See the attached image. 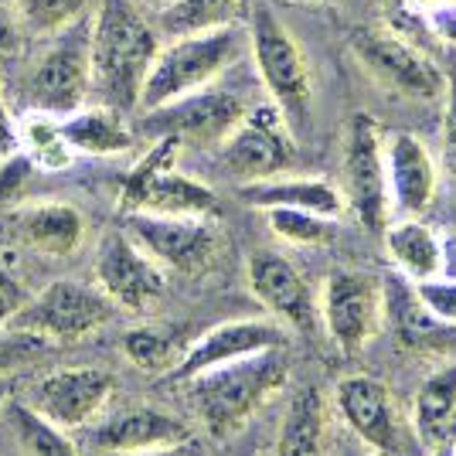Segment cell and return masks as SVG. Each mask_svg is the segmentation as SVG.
Listing matches in <instances>:
<instances>
[{
	"label": "cell",
	"mask_w": 456,
	"mask_h": 456,
	"mask_svg": "<svg viewBox=\"0 0 456 456\" xmlns=\"http://www.w3.org/2000/svg\"><path fill=\"white\" fill-rule=\"evenodd\" d=\"M289 379V354L286 344L266 347L235 362L215 364L184 379L191 412L211 436H235L248 419L256 416Z\"/></svg>",
	"instance_id": "cell-1"
},
{
	"label": "cell",
	"mask_w": 456,
	"mask_h": 456,
	"mask_svg": "<svg viewBox=\"0 0 456 456\" xmlns=\"http://www.w3.org/2000/svg\"><path fill=\"white\" fill-rule=\"evenodd\" d=\"M157 48L136 0H99L93 11V95L99 106L116 113L136 110Z\"/></svg>",
	"instance_id": "cell-2"
},
{
	"label": "cell",
	"mask_w": 456,
	"mask_h": 456,
	"mask_svg": "<svg viewBox=\"0 0 456 456\" xmlns=\"http://www.w3.org/2000/svg\"><path fill=\"white\" fill-rule=\"evenodd\" d=\"M246 52L248 31L239 28V24L174 38L167 48H157L151 72L143 78L136 110L147 113V110L174 102V99L194 93V89H205L225 69H232Z\"/></svg>",
	"instance_id": "cell-3"
},
{
	"label": "cell",
	"mask_w": 456,
	"mask_h": 456,
	"mask_svg": "<svg viewBox=\"0 0 456 456\" xmlns=\"http://www.w3.org/2000/svg\"><path fill=\"white\" fill-rule=\"evenodd\" d=\"M248 55L259 69L273 106L286 119L289 134L304 136L314 126V76L300 45L286 31L269 4L248 7Z\"/></svg>",
	"instance_id": "cell-4"
},
{
	"label": "cell",
	"mask_w": 456,
	"mask_h": 456,
	"mask_svg": "<svg viewBox=\"0 0 456 456\" xmlns=\"http://www.w3.org/2000/svg\"><path fill=\"white\" fill-rule=\"evenodd\" d=\"M93 95V14L55 31L20 82V106L31 116L65 119Z\"/></svg>",
	"instance_id": "cell-5"
},
{
	"label": "cell",
	"mask_w": 456,
	"mask_h": 456,
	"mask_svg": "<svg viewBox=\"0 0 456 456\" xmlns=\"http://www.w3.org/2000/svg\"><path fill=\"white\" fill-rule=\"evenodd\" d=\"M181 143L157 140L153 151L126 174L119 188V208L151 211V215H191V218H211L218 211V198L208 184L194 181L188 174L174 171V157Z\"/></svg>",
	"instance_id": "cell-6"
},
{
	"label": "cell",
	"mask_w": 456,
	"mask_h": 456,
	"mask_svg": "<svg viewBox=\"0 0 456 456\" xmlns=\"http://www.w3.org/2000/svg\"><path fill=\"white\" fill-rule=\"evenodd\" d=\"M113 314V300L99 286L76 283V280H55L41 293L28 297L7 327L28 330V334H35V338L55 347V344L89 338L93 330L106 327Z\"/></svg>",
	"instance_id": "cell-7"
},
{
	"label": "cell",
	"mask_w": 456,
	"mask_h": 456,
	"mask_svg": "<svg viewBox=\"0 0 456 456\" xmlns=\"http://www.w3.org/2000/svg\"><path fill=\"white\" fill-rule=\"evenodd\" d=\"M341 198L344 208L354 211V218L368 232L381 235L388 225V177H385V136L379 123L368 113L351 116L344 130L341 157Z\"/></svg>",
	"instance_id": "cell-8"
},
{
	"label": "cell",
	"mask_w": 456,
	"mask_h": 456,
	"mask_svg": "<svg viewBox=\"0 0 456 456\" xmlns=\"http://www.w3.org/2000/svg\"><path fill=\"white\" fill-rule=\"evenodd\" d=\"M351 55L364 72L379 78L385 89L419 102H436L446 95V78L433 58H426L416 45L385 31V28H358L351 35Z\"/></svg>",
	"instance_id": "cell-9"
},
{
	"label": "cell",
	"mask_w": 456,
	"mask_h": 456,
	"mask_svg": "<svg viewBox=\"0 0 456 456\" xmlns=\"http://www.w3.org/2000/svg\"><path fill=\"white\" fill-rule=\"evenodd\" d=\"M246 113V102L235 93L205 86L157 110H147L140 119V134L153 140H174L181 147H215L235 130V123Z\"/></svg>",
	"instance_id": "cell-10"
},
{
	"label": "cell",
	"mask_w": 456,
	"mask_h": 456,
	"mask_svg": "<svg viewBox=\"0 0 456 456\" xmlns=\"http://www.w3.org/2000/svg\"><path fill=\"white\" fill-rule=\"evenodd\" d=\"M218 147H222L218 151L222 167L239 184L280 177L293 171L297 164V136L289 134L286 119L273 102L248 110Z\"/></svg>",
	"instance_id": "cell-11"
},
{
	"label": "cell",
	"mask_w": 456,
	"mask_h": 456,
	"mask_svg": "<svg viewBox=\"0 0 456 456\" xmlns=\"http://www.w3.org/2000/svg\"><path fill=\"white\" fill-rule=\"evenodd\" d=\"M338 412L351 436L379 456H416V429L402 419L388 388L371 375H351L338 385Z\"/></svg>",
	"instance_id": "cell-12"
},
{
	"label": "cell",
	"mask_w": 456,
	"mask_h": 456,
	"mask_svg": "<svg viewBox=\"0 0 456 456\" xmlns=\"http://www.w3.org/2000/svg\"><path fill=\"white\" fill-rule=\"evenodd\" d=\"M123 232L151 256L157 266L171 273H201L211 266L218 252V232L208 218L191 215H151V211H126Z\"/></svg>",
	"instance_id": "cell-13"
},
{
	"label": "cell",
	"mask_w": 456,
	"mask_h": 456,
	"mask_svg": "<svg viewBox=\"0 0 456 456\" xmlns=\"http://www.w3.org/2000/svg\"><path fill=\"white\" fill-rule=\"evenodd\" d=\"M113 392L116 379L102 368H58L35 381L24 392V402L38 416L55 422L58 429L72 433V429H89L106 412Z\"/></svg>",
	"instance_id": "cell-14"
},
{
	"label": "cell",
	"mask_w": 456,
	"mask_h": 456,
	"mask_svg": "<svg viewBox=\"0 0 456 456\" xmlns=\"http://www.w3.org/2000/svg\"><path fill=\"white\" fill-rule=\"evenodd\" d=\"M321 321L344 354H358L381 327V280L362 269H338L327 276Z\"/></svg>",
	"instance_id": "cell-15"
},
{
	"label": "cell",
	"mask_w": 456,
	"mask_h": 456,
	"mask_svg": "<svg viewBox=\"0 0 456 456\" xmlns=\"http://www.w3.org/2000/svg\"><path fill=\"white\" fill-rule=\"evenodd\" d=\"M95 286L113 300V306L143 314L164 297L167 273L123 228H116L99 242L95 252Z\"/></svg>",
	"instance_id": "cell-16"
},
{
	"label": "cell",
	"mask_w": 456,
	"mask_h": 456,
	"mask_svg": "<svg viewBox=\"0 0 456 456\" xmlns=\"http://www.w3.org/2000/svg\"><path fill=\"white\" fill-rule=\"evenodd\" d=\"M381 323L409 351L456 354V327L439 321L436 314L419 300L416 283L402 273H392L381 280Z\"/></svg>",
	"instance_id": "cell-17"
},
{
	"label": "cell",
	"mask_w": 456,
	"mask_h": 456,
	"mask_svg": "<svg viewBox=\"0 0 456 456\" xmlns=\"http://www.w3.org/2000/svg\"><path fill=\"white\" fill-rule=\"evenodd\" d=\"M248 286H252L256 300L283 327L310 334L321 321V306L314 304V293L300 276V269L280 252L266 248V252H256L248 259Z\"/></svg>",
	"instance_id": "cell-18"
},
{
	"label": "cell",
	"mask_w": 456,
	"mask_h": 456,
	"mask_svg": "<svg viewBox=\"0 0 456 456\" xmlns=\"http://www.w3.org/2000/svg\"><path fill=\"white\" fill-rule=\"evenodd\" d=\"M286 344V327L280 321H232L211 327L208 334H201L198 341L188 344L184 358L177 362L167 379L184 381L205 368L215 364L235 362V358H246L256 351H266V347H280Z\"/></svg>",
	"instance_id": "cell-19"
},
{
	"label": "cell",
	"mask_w": 456,
	"mask_h": 456,
	"mask_svg": "<svg viewBox=\"0 0 456 456\" xmlns=\"http://www.w3.org/2000/svg\"><path fill=\"white\" fill-rule=\"evenodd\" d=\"M385 177H388V201L399 215L416 218L436 198V160L412 134H392L385 140Z\"/></svg>",
	"instance_id": "cell-20"
},
{
	"label": "cell",
	"mask_w": 456,
	"mask_h": 456,
	"mask_svg": "<svg viewBox=\"0 0 456 456\" xmlns=\"http://www.w3.org/2000/svg\"><path fill=\"white\" fill-rule=\"evenodd\" d=\"M191 439V426L177 416L153 409V405H130L113 416H99L89 426V446L95 453H126V450H151Z\"/></svg>",
	"instance_id": "cell-21"
},
{
	"label": "cell",
	"mask_w": 456,
	"mask_h": 456,
	"mask_svg": "<svg viewBox=\"0 0 456 456\" xmlns=\"http://www.w3.org/2000/svg\"><path fill=\"white\" fill-rule=\"evenodd\" d=\"M239 198L263 211L300 208L323 215V218H338L344 211L341 191L321 177H286V174H280V177H266V181H248V184H239Z\"/></svg>",
	"instance_id": "cell-22"
},
{
	"label": "cell",
	"mask_w": 456,
	"mask_h": 456,
	"mask_svg": "<svg viewBox=\"0 0 456 456\" xmlns=\"http://www.w3.org/2000/svg\"><path fill=\"white\" fill-rule=\"evenodd\" d=\"M14 232L24 246L38 248L45 256H72L82 246L86 218L65 201H41L14 215Z\"/></svg>",
	"instance_id": "cell-23"
},
{
	"label": "cell",
	"mask_w": 456,
	"mask_h": 456,
	"mask_svg": "<svg viewBox=\"0 0 456 456\" xmlns=\"http://www.w3.org/2000/svg\"><path fill=\"white\" fill-rule=\"evenodd\" d=\"M58 134L65 136V143L72 153H89V157H113L126 153L136 143V134L126 126L123 113H116L110 106H82L72 116L58 119Z\"/></svg>",
	"instance_id": "cell-24"
},
{
	"label": "cell",
	"mask_w": 456,
	"mask_h": 456,
	"mask_svg": "<svg viewBox=\"0 0 456 456\" xmlns=\"http://www.w3.org/2000/svg\"><path fill=\"white\" fill-rule=\"evenodd\" d=\"M412 429L433 450L456 443V358L422 381L412 405Z\"/></svg>",
	"instance_id": "cell-25"
},
{
	"label": "cell",
	"mask_w": 456,
	"mask_h": 456,
	"mask_svg": "<svg viewBox=\"0 0 456 456\" xmlns=\"http://www.w3.org/2000/svg\"><path fill=\"white\" fill-rule=\"evenodd\" d=\"M0 429L7 433L18 456H82L65 429L38 416L24 399L7 395L0 405Z\"/></svg>",
	"instance_id": "cell-26"
},
{
	"label": "cell",
	"mask_w": 456,
	"mask_h": 456,
	"mask_svg": "<svg viewBox=\"0 0 456 456\" xmlns=\"http://www.w3.org/2000/svg\"><path fill=\"white\" fill-rule=\"evenodd\" d=\"M276 456H327V412L317 388H300L289 399Z\"/></svg>",
	"instance_id": "cell-27"
},
{
	"label": "cell",
	"mask_w": 456,
	"mask_h": 456,
	"mask_svg": "<svg viewBox=\"0 0 456 456\" xmlns=\"http://www.w3.org/2000/svg\"><path fill=\"white\" fill-rule=\"evenodd\" d=\"M385 248L402 276L412 283L436 280L439 276V235L419 218H402L395 225H385Z\"/></svg>",
	"instance_id": "cell-28"
},
{
	"label": "cell",
	"mask_w": 456,
	"mask_h": 456,
	"mask_svg": "<svg viewBox=\"0 0 456 456\" xmlns=\"http://www.w3.org/2000/svg\"><path fill=\"white\" fill-rule=\"evenodd\" d=\"M123 354L140 368V371H151V375H171L177 362L184 358L188 341L181 338L177 327H160V323H147V327H134L123 334Z\"/></svg>",
	"instance_id": "cell-29"
},
{
	"label": "cell",
	"mask_w": 456,
	"mask_h": 456,
	"mask_svg": "<svg viewBox=\"0 0 456 456\" xmlns=\"http://www.w3.org/2000/svg\"><path fill=\"white\" fill-rule=\"evenodd\" d=\"M248 14V0H171L160 11L164 31L181 38V35H198V31H215L239 24Z\"/></svg>",
	"instance_id": "cell-30"
},
{
	"label": "cell",
	"mask_w": 456,
	"mask_h": 456,
	"mask_svg": "<svg viewBox=\"0 0 456 456\" xmlns=\"http://www.w3.org/2000/svg\"><path fill=\"white\" fill-rule=\"evenodd\" d=\"M99 0H18L20 28L35 31V35H55L61 28H69L72 20L93 14Z\"/></svg>",
	"instance_id": "cell-31"
},
{
	"label": "cell",
	"mask_w": 456,
	"mask_h": 456,
	"mask_svg": "<svg viewBox=\"0 0 456 456\" xmlns=\"http://www.w3.org/2000/svg\"><path fill=\"white\" fill-rule=\"evenodd\" d=\"M269 218V228L289 242V246H327L330 242V235H334V225H330V218H323V215H314V211H300V208H269L266 211Z\"/></svg>",
	"instance_id": "cell-32"
},
{
	"label": "cell",
	"mask_w": 456,
	"mask_h": 456,
	"mask_svg": "<svg viewBox=\"0 0 456 456\" xmlns=\"http://www.w3.org/2000/svg\"><path fill=\"white\" fill-rule=\"evenodd\" d=\"M24 143L31 151V164H41L48 171H61L72 164V147L65 143V136L58 134V119L48 116H31L24 126Z\"/></svg>",
	"instance_id": "cell-33"
},
{
	"label": "cell",
	"mask_w": 456,
	"mask_h": 456,
	"mask_svg": "<svg viewBox=\"0 0 456 456\" xmlns=\"http://www.w3.org/2000/svg\"><path fill=\"white\" fill-rule=\"evenodd\" d=\"M52 351V344L28 334V330H14V327H0V375H11L24 364L38 362Z\"/></svg>",
	"instance_id": "cell-34"
},
{
	"label": "cell",
	"mask_w": 456,
	"mask_h": 456,
	"mask_svg": "<svg viewBox=\"0 0 456 456\" xmlns=\"http://www.w3.org/2000/svg\"><path fill=\"white\" fill-rule=\"evenodd\" d=\"M416 293H419V300L429 306L439 321H446L456 327V280H443V276L422 280V283H416Z\"/></svg>",
	"instance_id": "cell-35"
},
{
	"label": "cell",
	"mask_w": 456,
	"mask_h": 456,
	"mask_svg": "<svg viewBox=\"0 0 456 456\" xmlns=\"http://www.w3.org/2000/svg\"><path fill=\"white\" fill-rule=\"evenodd\" d=\"M443 171L456 184V76L446 78V116H443V147H439Z\"/></svg>",
	"instance_id": "cell-36"
},
{
	"label": "cell",
	"mask_w": 456,
	"mask_h": 456,
	"mask_svg": "<svg viewBox=\"0 0 456 456\" xmlns=\"http://www.w3.org/2000/svg\"><path fill=\"white\" fill-rule=\"evenodd\" d=\"M24 300H28V297H24V289H20L18 280L0 269V327L11 323V317L24 306Z\"/></svg>",
	"instance_id": "cell-37"
},
{
	"label": "cell",
	"mask_w": 456,
	"mask_h": 456,
	"mask_svg": "<svg viewBox=\"0 0 456 456\" xmlns=\"http://www.w3.org/2000/svg\"><path fill=\"white\" fill-rule=\"evenodd\" d=\"M20 45V18L14 7L0 0V55H11Z\"/></svg>",
	"instance_id": "cell-38"
},
{
	"label": "cell",
	"mask_w": 456,
	"mask_h": 456,
	"mask_svg": "<svg viewBox=\"0 0 456 456\" xmlns=\"http://www.w3.org/2000/svg\"><path fill=\"white\" fill-rule=\"evenodd\" d=\"M95 456H201L194 436L181 439V443H167V446H151V450H126V453H95Z\"/></svg>",
	"instance_id": "cell-39"
},
{
	"label": "cell",
	"mask_w": 456,
	"mask_h": 456,
	"mask_svg": "<svg viewBox=\"0 0 456 456\" xmlns=\"http://www.w3.org/2000/svg\"><path fill=\"white\" fill-rule=\"evenodd\" d=\"M18 147H20L18 126H14V119H11L7 99H4V89H0V157H7V153H18Z\"/></svg>",
	"instance_id": "cell-40"
},
{
	"label": "cell",
	"mask_w": 456,
	"mask_h": 456,
	"mask_svg": "<svg viewBox=\"0 0 456 456\" xmlns=\"http://www.w3.org/2000/svg\"><path fill=\"white\" fill-rule=\"evenodd\" d=\"M439 276L456 280V232L439 235Z\"/></svg>",
	"instance_id": "cell-41"
},
{
	"label": "cell",
	"mask_w": 456,
	"mask_h": 456,
	"mask_svg": "<svg viewBox=\"0 0 456 456\" xmlns=\"http://www.w3.org/2000/svg\"><path fill=\"white\" fill-rule=\"evenodd\" d=\"M338 456H379V453H371V450H368L364 443H358V446L351 443V446H344V450H341V453H338Z\"/></svg>",
	"instance_id": "cell-42"
},
{
	"label": "cell",
	"mask_w": 456,
	"mask_h": 456,
	"mask_svg": "<svg viewBox=\"0 0 456 456\" xmlns=\"http://www.w3.org/2000/svg\"><path fill=\"white\" fill-rule=\"evenodd\" d=\"M140 4H147V7H157V11H164L171 0H140Z\"/></svg>",
	"instance_id": "cell-43"
},
{
	"label": "cell",
	"mask_w": 456,
	"mask_h": 456,
	"mask_svg": "<svg viewBox=\"0 0 456 456\" xmlns=\"http://www.w3.org/2000/svg\"><path fill=\"white\" fill-rule=\"evenodd\" d=\"M433 456H453V446H436Z\"/></svg>",
	"instance_id": "cell-44"
},
{
	"label": "cell",
	"mask_w": 456,
	"mask_h": 456,
	"mask_svg": "<svg viewBox=\"0 0 456 456\" xmlns=\"http://www.w3.org/2000/svg\"><path fill=\"white\" fill-rule=\"evenodd\" d=\"M7 395H11V385H7V381H0V405H4Z\"/></svg>",
	"instance_id": "cell-45"
},
{
	"label": "cell",
	"mask_w": 456,
	"mask_h": 456,
	"mask_svg": "<svg viewBox=\"0 0 456 456\" xmlns=\"http://www.w3.org/2000/svg\"><path fill=\"white\" fill-rule=\"evenodd\" d=\"M321 4H341V0H321Z\"/></svg>",
	"instance_id": "cell-46"
},
{
	"label": "cell",
	"mask_w": 456,
	"mask_h": 456,
	"mask_svg": "<svg viewBox=\"0 0 456 456\" xmlns=\"http://www.w3.org/2000/svg\"><path fill=\"white\" fill-rule=\"evenodd\" d=\"M453 456H456V443H453Z\"/></svg>",
	"instance_id": "cell-47"
}]
</instances>
